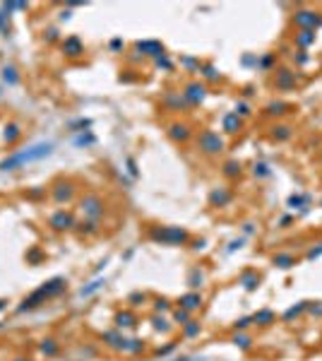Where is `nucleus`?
Listing matches in <instances>:
<instances>
[{
	"label": "nucleus",
	"mask_w": 322,
	"mask_h": 361,
	"mask_svg": "<svg viewBox=\"0 0 322 361\" xmlns=\"http://www.w3.org/2000/svg\"><path fill=\"white\" fill-rule=\"evenodd\" d=\"M51 152H53V145H51V142H39V145L29 147L24 152H14V154H10L7 159H2V162H0V171H14V169L29 164V162H39L43 157H48Z\"/></svg>",
	"instance_id": "f257e3e1"
},
{
	"label": "nucleus",
	"mask_w": 322,
	"mask_h": 361,
	"mask_svg": "<svg viewBox=\"0 0 322 361\" xmlns=\"http://www.w3.org/2000/svg\"><path fill=\"white\" fill-rule=\"evenodd\" d=\"M149 238L157 243H166V246H183L190 241V234L180 226H152Z\"/></svg>",
	"instance_id": "f03ea898"
},
{
	"label": "nucleus",
	"mask_w": 322,
	"mask_h": 361,
	"mask_svg": "<svg viewBox=\"0 0 322 361\" xmlns=\"http://www.w3.org/2000/svg\"><path fill=\"white\" fill-rule=\"evenodd\" d=\"M197 147H200L202 154L216 157V154H221L226 150V138L219 135V133H214V130H200V135H197Z\"/></svg>",
	"instance_id": "7ed1b4c3"
},
{
	"label": "nucleus",
	"mask_w": 322,
	"mask_h": 361,
	"mask_svg": "<svg viewBox=\"0 0 322 361\" xmlns=\"http://www.w3.org/2000/svg\"><path fill=\"white\" fill-rule=\"evenodd\" d=\"M80 209H82V214H84L87 219L99 222V219L104 217V212H106V205H104V200H101L96 193H89V195H84V197L80 200Z\"/></svg>",
	"instance_id": "20e7f679"
},
{
	"label": "nucleus",
	"mask_w": 322,
	"mask_h": 361,
	"mask_svg": "<svg viewBox=\"0 0 322 361\" xmlns=\"http://www.w3.org/2000/svg\"><path fill=\"white\" fill-rule=\"evenodd\" d=\"M291 22H294L298 29H315L322 27V14L318 10H310V7H298L291 17Z\"/></svg>",
	"instance_id": "39448f33"
},
{
	"label": "nucleus",
	"mask_w": 322,
	"mask_h": 361,
	"mask_svg": "<svg viewBox=\"0 0 322 361\" xmlns=\"http://www.w3.org/2000/svg\"><path fill=\"white\" fill-rule=\"evenodd\" d=\"M183 97L188 101V106H200L207 97V84L200 82V80H192L183 87Z\"/></svg>",
	"instance_id": "423d86ee"
},
{
	"label": "nucleus",
	"mask_w": 322,
	"mask_h": 361,
	"mask_svg": "<svg viewBox=\"0 0 322 361\" xmlns=\"http://www.w3.org/2000/svg\"><path fill=\"white\" fill-rule=\"evenodd\" d=\"M296 84H298V75L291 68H279L274 72V87L279 92H291L296 89Z\"/></svg>",
	"instance_id": "0eeeda50"
},
{
	"label": "nucleus",
	"mask_w": 322,
	"mask_h": 361,
	"mask_svg": "<svg viewBox=\"0 0 322 361\" xmlns=\"http://www.w3.org/2000/svg\"><path fill=\"white\" fill-rule=\"evenodd\" d=\"M51 197H53L58 205L70 202V200L75 197V183H72V180H58V183H53V188H51Z\"/></svg>",
	"instance_id": "6e6552de"
},
{
	"label": "nucleus",
	"mask_w": 322,
	"mask_h": 361,
	"mask_svg": "<svg viewBox=\"0 0 322 361\" xmlns=\"http://www.w3.org/2000/svg\"><path fill=\"white\" fill-rule=\"evenodd\" d=\"M48 226L53 229V231H70L72 226H75V217L65 212V209H58L53 212L51 217H48Z\"/></svg>",
	"instance_id": "1a4fd4ad"
},
{
	"label": "nucleus",
	"mask_w": 322,
	"mask_h": 361,
	"mask_svg": "<svg viewBox=\"0 0 322 361\" xmlns=\"http://www.w3.org/2000/svg\"><path fill=\"white\" fill-rule=\"evenodd\" d=\"M231 200H233V190H231V188H226V185H219V188H214V190H212V195H209L212 207H226Z\"/></svg>",
	"instance_id": "9d476101"
},
{
	"label": "nucleus",
	"mask_w": 322,
	"mask_h": 361,
	"mask_svg": "<svg viewBox=\"0 0 322 361\" xmlns=\"http://www.w3.org/2000/svg\"><path fill=\"white\" fill-rule=\"evenodd\" d=\"M178 304H180V308H185V311H190V313H195V311H200L202 308L204 299H202L200 292H188V294H183V296L178 299Z\"/></svg>",
	"instance_id": "9b49d317"
},
{
	"label": "nucleus",
	"mask_w": 322,
	"mask_h": 361,
	"mask_svg": "<svg viewBox=\"0 0 322 361\" xmlns=\"http://www.w3.org/2000/svg\"><path fill=\"white\" fill-rule=\"evenodd\" d=\"M190 135H192V130H190L188 123H180V121H175V123L168 125V138L173 140V142H188Z\"/></svg>",
	"instance_id": "f8f14e48"
},
{
	"label": "nucleus",
	"mask_w": 322,
	"mask_h": 361,
	"mask_svg": "<svg viewBox=\"0 0 322 361\" xmlns=\"http://www.w3.org/2000/svg\"><path fill=\"white\" fill-rule=\"evenodd\" d=\"M135 51H140V56H152V58H161L163 53V46L159 41H137L135 43Z\"/></svg>",
	"instance_id": "ddd939ff"
},
{
	"label": "nucleus",
	"mask_w": 322,
	"mask_h": 361,
	"mask_svg": "<svg viewBox=\"0 0 322 361\" xmlns=\"http://www.w3.org/2000/svg\"><path fill=\"white\" fill-rule=\"evenodd\" d=\"M163 106H166L168 111H183V109L188 106V101L183 97V92H166V94H163Z\"/></svg>",
	"instance_id": "4468645a"
},
{
	"label": "nucleus",
	"mask_w": 322,
	"mask_h": 361,
	"mask_svg": "<svg viewBox=\"0 0 322 361\" xmlns=\"http://www.w3.org/2000/svg\"><path fill=\"white\" fill-rule=\"evenodd\" d=\"M63 53L67 58H80L84 53V43L80 41V36H67L63 41Z\"/></svg>",
	"instance_id": "2eb2a0df"
},
{
	"label": "nucleus",
	"mask_w": 322,
	"mask_h": 361,
	"mask_svg": "<svg viewBox=\"0 0 322 361\" xmlns=\"http://www.w3.org/2000/svg\"><path fill=\"white\" fill-rule=\"evenodd\" d=\"M269 138L277 140V142H286V140L294 138V128L289 123H274L272 130H269Z\"/></svg>",
	"instance_id": "dca6fc26"
},
{
	"label": "nucleus",
	"mask_w": 322,
	"mask_h": 361,
	"mask_svg": "<svg viewBox=\"0 0 322 361\" xmlns=\"http://www.w3.org/2000/svg\"><path fill=\"white\" fill-rule=\"evenodd\" d=\"M274 323H277V313L272 308H262V311H257L253 316V325H257V328H269Z\"/></svg>",
	"instance_id": "f3484780"
},
{
	"label": "nucleus",
	"mask_w": 322,
	"mask_h": 361,
	"mask_svg": "<svg viewBox=\"0 0 322 361\" xmlns=\"http://www.w3.org/2000/svg\"><path fill=\"white\" fill-rule=\"evenodd\" d=\"M294 41L301 51H308L310 46L315 43V31H313V29H298L296 36H294Z\"/></svg>",
	"instance_id": "a211bd4d"
},
{
	"label": "nucleus",
	"mask_w": 322,
	"mask_h": 361,
	"mask_svg": "<svg viewBox=\"0 0 322 361\" xmlns=\"http://www.w3.org/2000/svg\"><path fill=\"white\" fill-rule=\"evenodd\" d=\"M65 287H67L65 279L55 277V279H51V282H46V284L41 287V292L46 294V299H53V296H58L60 292H65Z\"/></svg>",
	"instance_id": "6ab92c4d"
},
{
	"label": "nucleus",
	"mask_w": 322,
	"mask_h": 361,
	"mask_svg": "<svg viewBox=\"0 0 322 361\" xmlns=\"http://www.w3.org/2000/svg\"><path fill=\"white\" fill-rule=\"evenodd\" d=\"M101 340H104V345L111 349H116V352H123L125 349V342H128V337L121 333H104L101 335Z\"/></svg>",
	"instance_id": "aec40b11"
},
{
	"label": "nucleus",
	"mask_w": 322,
	"mask_h": 361,
	"mask_svg": "<svg viewBox=\"0 0 322 361\" xmlns=\"http://www.w3.org/2000/svg\"><path fill=\"white\" fill-rule=\"evenodd\" d=\"M221 123H224V133H226V135H236V133H241L243 118H238L236 113L231 111V113H226V116H224V121H221Z\"/></svg>",
	"instance_id": "412c9836"
},
{
	"label": "nucleus",
	"mask_w": 322,
	"mask_h": 361,
	"mask_svg": "<svg viewBox=\"0 0 322 361\" xmlns=\"http://www.w3.org/2000/svg\"><path fill=\"white\" fill-rule=\"evenodd\" d=\"M291 111V106L286 104V101H269L267 106H265V113L267 116H272V118H282V116H286V113Z\"/></svg>",
	"instance_id": "4be33fe9"
},
{
	"label": "nucleus",
	"mask_w": 322,
	"mask_h": 361,
	"mask_svg": "<svg viewBox=\"0 0 322 361\" xmlns=\"http://www.w3.org/2000/svg\"><path fill=\"white\" fill-rule=\"evenodd\" d=\"M135 325H137V316H135L133 311L116 313V328H118V330H128V328H135Z\"/></svg>",
	"instance_id": "5701e85b"
},
{
	"label": "nucleus",
	"mask_w": 322,
	"mask_h": 361,
	"mask_svg": "<svg viewBox=\"0 0 322 361\" xmlns=\"http://www.w3.org/2000/svg\"><path fill=\"white\" fill-rule=\"evenodd\" d=\"M238 282L245 287V292H255L257 284H260V275H257L255 270H245L241 277H238Z\"/></svg>",
	"instance_id": "b1692460"
},
{
	"label": "nucleus",
	"mask_w": 322,
	"mask_h": 361,
	"mask_svg": "<svg viewBox=\"0 0 322 361\" xmlns=\"http://www.w3.org/2000/svg\"><path fill=\"white\" fill-rule=\"evenodd\" d=\"M221 174H224L226 179H238L243 174V164L238 159H228L226 164H224V169H221Z\"/></svg>",
	"instance_id": "393cba45"
},
{
	"label": "nucleus",
	"mask_w": 322,
	"mask_h": 361,
	"mask_svg": "<svg viewBox=\"0 0 322 361\" xmlns=\"http://www.w3.org/2000/svg\"><path fill=\"white\" fill-rule=\"evenodd\" d=\"M272 265H277V267H282V270H289V267L296 265V255L294 253H277V255L272 258Z\"/></svg>",
	"instance_id": "a878e982"
},
{
	"label": "nucleus",
	"mask_w": 322,
	"mask_h": 361,
	"mask_svg": "<svg viewBox=\"0 0 322 361\" xmlns=\"http://www.w3.org/2000/svg\"><path fill=\"white\" fill-rule=\"evenodd\" d=\"M19 138H22V130H19V125H17V123H7V125H5L2 140H5L7 145H14V142H17Z\"/></svg>",
	"instance_id": "bb28decb"
},
{
	"label": "nucleus",
	"mask_w": 322,
	"mask_h": 361,
	"mask_svg": "<svg viewBox=\"0 0 322 361\" xmlns=\"http://www.w3.org/2000/svg\"><path fill=\"white\" fill-rule=\"evenodd\" d=\"M75 226H77V231L84 234V236H94V234H99V222H94V219H84V222L75 224Z\"/></svg>",
	"instance_id": "cd10ccee"
},
{
	"label": "nucleus",
	"mask_w": 322,
	"mask_h": 361,
	"mask_svg": "<svg viewBox=\"0 0 322 361\" xmlns=\"http://www.w3.org/2000/svg\"><path fill=\"white\" fill-rule=\"evenodd\" d=\"M231 342H233L238 349H243V352H248V349L253 347V337L245 335V333H236L233 337H231Z\"/></svg>",
	"instance_id": "c85d7f7f"
},
{
	"label": "nucleus",
	"mask_w": 322,
	"mask_h": 361,
	"mask_svg": "<svg viewBox=\"0 0 322 361\" xmlns=\"http://www.w3.org/2000/svg\"><path fill=\"white\" fill-rule=\"evenodd\" d=\"M188 284L192 287V292H195L197 287H202V284H204V272H202L200 267H192V270H190V275H188Z\"/></svg>",
	"instance_id": "c756f323"
},
{
	"label": "nucleus",
	"mask_w": 322,
	"mask_h": 361,
	"mask_svg": "<svg viewBox=\"0 0 322 361\" xmlns=\"http://www.w3.org/2000/svg\"><path fill=\"white\" fill-rule=\"evenodd\" d=\"M306 308H308V301H303V304H298V306H291V308H289V311H286V313L282 316V320H284V323H291V320L298 318V316H301Z\"/></svg>",
	"instance_id": "7c9ffc66"
},
{
	"label": "nucleus",
	"mask_w": 322,
	"mask_h": 361,
	"mask_svg": "<svg viewBox=\"0 0 322 361\" xmlns=\"http://www.w3.org/2000/svg\"><path fill=\"white\" fill-rule=\"evenodd\" d=\"M202 330L200 320H190V323H185L183 325V337H188V340H192V337H197Z\"/></svg>",
	"instance_id": "2f4dec72"
},
{
	"label": "nucleus",
	"mask_w": 322,
	"mask_h": 361,
	"mask_svg": "<svg viewBox=\"0 0 322 361\" xmlns=\"http://www.w3.org/2000/svg\"><path fill=\"white\" fill-rule=\"evenodd\" d=\"M200 72L204 80H209V82H216L219 80V70L212 65V63H204V65H200Z\"/></svg>",
	"instance_id": "473e14b6"
},
{
	"label": "nucleus",
	"mask_w": 322,
	"mask_h": 361,
	"mask_svg": "<svg viewBox=\"0 0 322 361\" xmlns=\"http://www.w3.org/2000/svg\"><path fill=\"white\" fill-rule=\"evenodd\" d=\"M123 352H125V354H142V352H145V342H142V340H128Z\"/></svg>",
	"instance_id": "72a5a7b5"
},
{
	"label": "nucleus",
	"mask_w": 322,
	"mask_h": 361,
	"mask_svg": "<svg viewBox=\"0 0 322 361\" xmlns=\"http://www.w3.org/2000/svg\"><path fill=\"white\" fill-rule=\"evenodd\" d=\"M58 342H55V340H51V337H48V340H41V352H43V354H46V357H55V354H58Z\"/></svg>",
	"instance_id": "f704fd0d"
},
{
	"label": "nucleus",
	"mask_w": 322,
	"mask_h": 361,
	"mask_svg": "<svg viewBox=\"0 0 322 361\" xmlns=\"http://www.w3.org/2000/svg\"><path fill=\"white\" fill-rule=\"evenodd\" d=\"M2 80L7 84H17L19 82V72H17V68H12V65H5L2 68Z\"/></svg>",
	"instance_id": "c9c22d12"
},
{
	"label": "nucleus",
	"mask_w": 322,
	"mask_h": 361,
	"mask_svg": "<svg viewBox=\"0 0 322 361\" xmlns=\"http://www.w3.org/2000/svg\"><path fill=\"white\" fill-rule=\"evenodd\" d=\"M308 202H310L308 195H291V197H289V207H291V209H296V207L306 209V205H308Z\"/></svg>",
	"instance_id": "e433bc0d"
},
{
	"label": "nucleus",
	"mask_w": 322,
	"mask_h": 361,
	"mask_svg": "<svg viewBox=\"0 0 322 361\" xmlns=\"http://www.w3.org/2000/svg\"><path fill=\"white\" fill-rule=\"evenodd\" d=\"M190 311H185V308H175L173 311V323L175 325H180V328H183V325H185V323H190Z\"/></svg>",
	"instance_id": "4c0bfd02"
},
{
	"label": "nucleus",
	"mask_w": 322,
	"mask_h": 361,
	"mask_svg": "<svg viewBox=\"0 0 322 361\" xmlns=\"http://www.w3.org/2000/svg\"><path fill=\"white\" fill-rule=\"evenodd\" d=\"M269 174H272V171H269V167L265 162H255V164H253V176H255V179H267Z\"/></svg>",
	"instance_id": "58836bf2"
},
{
	"label": "nucleus",
	"mask_w": 322,
	"mask_h": 361,
	"mask_svg": "<svg viewBox=\"0 0 322 361\" xmlns=\"http://www.w3.org/2000/svg\"><path fill=\"white\" fill-rule=\"evenodd\" d=\"M152 328H154V330H161V333H168V330H171L168 320L163 318V316H154V318H152Z\"/></svg>",
	"instance_id": "ea45409f"
},
{
	"label": "nucleus",
	"mask_w": 322,
	"mask_h": 361,
	"mask_svg": "<svg viewBox=\"0 0 322 361\" xmlns=\"http://www.w3.org/2000/svg\"><path fill=\"white\" fill-rule=\"evenodd\" d=\"M233 113H236L238 118H248V116L253 113V109H250V104H245V101H238V104H236V109H233Z\"/></svg>",
	"instance_id": "a19ab883"
},
{
	"label": "nucleus",
	"mask_w": 322,
	"mask_h": 361,
	"mask_svg": "<svg viewBox=\"0 0 322 361\" xmlns=\"http://www.w3.org/2000/svg\"><path fill=\"white\" fill-rule=\"evenodd\" d=\"M104 284H106V282H104V279H94V282H92V284H89V287H84V289H82V296H89V294H94L96 289H101V287H104Z\"/></svg>",
	"instance_id": "79ce46f5"
},
{
	"label": "nucleus",
	"mask_w": 322,
	"mask_h": 361,
	"mask_svg": "<svg viewBox=\"0 0 322 361\" xmlns=\"http://www.w3.org/2000/svg\"><path fill=\"white\" fill-rule=\"evenodd\" d=\"M0 31L7 36V31H10V19H7V12L0 7Z\"/></svg>",
	"instance_id": "37998d69"
},
{
	"label": "nucleus",
	"mask_w": 322,
	"mask_h": 361,
	"mask_svg": "<svg viewBox=\"0 0 322 361\" xmlns=\"http://www.w3.org/2000/svg\"><path fill=\"white\" fill-rule=\"evenodd\" d=\"M154 311H157V313H163V311H171V304H168V299H157V301H154Z\"/></svg>",
	"instance_id": "c03bdc74"
},
{
	"label": "nucleus",
	"mask_w": 322,
	"mask_h": 361,
	"mask_svg": "<svg viewBox=\"0 0 322 361\" xmlns=\"http://www.w3.org/2000/svg\"><path fill=\"white\" fill-rule=\"evenodd\" d=\"M294 60H296L298 68H303V65H308L310 63V56L306 53V51H301V53H294Z\"/></svg>",
	"instance_id": "a18cd8bd"
},
{
	"label": "nucleus",
	"mask_w": 322,
	"mask_h": 361,
	"mask_svg": "<svg viewBox=\"0 0 322 361\" xmlns=\"http://www.w3.org/2000/svg\"><path fill=\"white\" fill-rule=\"evenodd\" d=\"M250 325H253V316H250V318L236 320V330H238V333H243V330H245V328H250Z\"/></svg>",
	"instance_id": "49530a36"
},
{
	"label": "nucleus",
	"mask_w": 322,
	"mask_h": 361,
	"mask_svg": "<svg viewBox=\"0 0 322 361\" xmlns=\"http://www.w3.org/2000/svg\"><path fill=\"white\" fill-rule=\"evenodd\" d=\"M157 68H163V70H171L173 68V63L168 60L166 56H161V58H157Z\"/></svg>",
	"instance_id": "de8ad7c7"
},
{
	"label": "nucleus",
	"mask_w": 322,
	"mask_h": 361,
	"mask_svg": "<svg viewBox=\"0 0 322 361\" xmlns=\"http://www.w3.org/2000/svg\"><path fill=\"white\" fill-rule=\"evenodd\" d=\"M272 63H274V56L267 53V56H262V60H260V68H272Z\"/></svg>",
	"instance_id": "09e8293b"
},
{
	"label": "nucleus",
	"mask_w": 322,
	"mask_h": 361,
	"mask_svg": "<svg viewBox=\"0 0 322 361\" xmlns=\"http://www.w3.org/2000/svg\"><path fill=\"white\" fill-rule=\"evenodd\" d=\"M173 349H175V342H171V345H166V347L157 349V354H159V357H166V354H168V352H173Z\"/></svg>",
	"instance_id": "8fccbe9b"
},
{
	"label": "nucleus",
	"mask_w": 322,
	"mask_h": 361,
	"mask_svg": "<svg viewBox=\"0 0 322 361\" xmlns=\"http://www.w3.org/2000/svg\"><path fill=\"white\" fill-rule=\"evenodd\" d=\"M145 299H147L145 294H140V292H137V294H133V296H130L128 301H130V304H135V306H137V301H145Z\"/></svg>",
	"instance_id": "3c124183"
},
{
	"label": "nucleus",
	"mask_w": 322,
	"mask_h": 361,
	"mask_svg": "<svg viewBox=\"0 0 322 361\" xmlns=\"http://www.w3.org/2000/svg\"><path fill=\"white\" fill-rule=\"evenodd\" d=\"M318 255H322V246H320V248H315V250H310V253H308V260L318 258Z\"/></svg>",
	"instance_id": "603ef678"
},
{
	"label": "nucleus",
	"mask_w": 322,
	"mask_h": 361,
	"mask_svg": "<svg viewBox=\"0 0 322 361\" xmlns=\"http://www.w3.org/2000/svg\"><path fill=\"white\" fill-rule=\"evenodd\" d=\"M241 243H243V238H238V241H231V246H228V250H236V248H241Z\"/></svg>",
	"instance_id": "864d4df0"
},
{
	"label": "nucleus",
	"mask_w": 322,
	"mask_h": 361,
	"mask_svg": "<svg viewBox=\"0 0 322 361\" xmlns=\"http://www.w3.org/2000/svg\"><path fill=\"white\" fill-rule=\"evenodd\" d=\"M294 222V219H291V217H282V219H279V224H282V226H289V224Z\"/></svg>",
	"instance_id": "5fc2aeb1"
},
{
	"label": "nucleus",
	"mask_w": 322,
	"mask_h": 361,
	"mask_svg": "<svg viewBox=\"0 0 322 361\" xmlns=\"http://www.w3.org/2000/svg\"><path fill=\"white\" fill-rule=\"evenodd\" d=\"M111 48H116V51H118V48H123V43L116 39V41H111Z\"/></svg>",
	"instance_id": "6e6d98bb"
},
{
	"label": "nucleus",
	"mask_w": 322,
	"mask_h": 361,
	"mask_svg": "<svg viewBox=\"0 0 322 361\" xmlns=\"http://www.w3.org/2000/svg\"><path fill=\"white\" fill-rule=\"evenodd\" d=\"M192 248H195V250H200V248H204V241H202V238H200V241H195V246H192Z\"/></svg>",
	"instance_id": "4d7b16f0"
},
{
	"label": "nucleus",
	"mask_w": 322,
	"mask_h": 361,
	"mask_svg": "<svg viewBox=\"0 0 322 361\" xmlns=\"http://www.w3.org/2000/svg\"><path fill=\"white\" fill-rule=\"evenodd\" d=\"M5 304H7V301H2V299H0V311H2V308H5Z\"/></svg>",
	"instance_id": "13d9d810"
},
{
	"label": "nucleus",
	"mask_w": 322,
	"mask_h": 361,
	"mask_svg": "<svg viewBox=\"0 0 322 361\" xmlns=\"http://www.w3.org/2000/svg\"><path fill=\"white\" fill-rule=\"evenodd\" d=\"M14 361H27V359H14Z\"/></svg>",
	"instance_id": "bf43d9fd"
},
{
	"label": "nucleus",
	"mask_w": 322,
	"mask_h": 361,
	"mask_svg": "<svg viewBox=\"0 0 322 361\" xmlns=\"http://www.w3.org/2000/svg\"><path fill=\"white\" fill-rule=\"evenodd\" d=\"M320 205H322V202H320Z\"/></svg>",
	"instance_id": "052dcab7"
}]
</instances>
